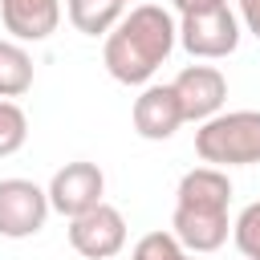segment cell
Wrapping results in <instances>:
<instances>
[{
  "instance_id": "6da1fadb",
  "label": "cell",
  "mask_w": 260,
  "mask_h": 260,
  "mask_svg": "<svg viewBox=\"0 0 260 260\" xmlns=\"http://www.w3.org/2000/svg\"><path fill=\"white\" fill-rule=\"evenodd\" d=\"M175 41H179V24L171 20L167 8H158V4H134L106 32L102 61H106V69H110L114 81H122V85H150L154 69L171 57Z\"/></svg>"
},
{
  "instance_id": "7a4b0ae2",
  "label": "cell",
  "mask_w": 260,
  "mask_h": 260,
  "mask_svg": "<svg viewBox=\"0 0 260 260\" xmlns=\"http://www.w3.org/2000/svg\"><path fill=\"white\" fill-rule=\"evenodd\" d=\"M228 207H232V179L223 167H191L179 187H175V215H171V232L179 236V244L195 256L203 252H219L228 244Z\"/></svg>"
},
{
  "instance_id": "3957f363",
  "label": "cell",
  "mask_w": 260,
  "mask_h": 260,
  "mask_svg": "<svg viewBox=\"0 0 260 260\" xmlns=\"http://www.w3.org/2000/svg\"><path fill=\"white\" fill-rule=\"evenodd\" d=\"M195 154L207 167H252L260 162V110H228L195 130Z\"/></svg>"
},
{
  "instance_id": "277c9868",
  "label": "cell",
  "mask_w": 260,
  "mask_h": 260,
  "mask_svg": "<svg viewBox=\"0 0 260 260\" xmlns=\"http://www.w3.org/2000/svg\"><path fill=\"white\" fill-rule=\"evenodd\" d=\"M179 45L191 57H199V61L232 57L236 45H240V16L228 4L223 8H211V12H191L179 24Z\"/></svg>"
},
{
  "instance_id": "5b68a950",
  "label": "cell",
  "mask_w": 260,
  "mask_h": 260,
  "mask_svg": "<svg viewBox=\"0 0 260 260\" xmlns=\"http://www.w3.org/2000/svg\"><path fill=\"white\" fill-rule=\"evenodd\" d=\"M69 244L85 260H114L126 248V219H122V211L102 199L98 207L73 215L69 219Z\"/></svg>"
},
{
  "instance_id": "8992f818",
  "label": "cell",
  "mask_w": 260,
  "mask_h": 260,
  "mask_svg": "<svg viewBox=\"0 0 260 260\" xmlns=\"http://www.w3.org/2000/svg\"><path fill=\"white\" fill-rule=\"evenodd\" d=\"M49 191H41L32 179H0V236L4 240H28L49 219Z\"/></svg>"
},
{
  "instance_id": "52a82bcc",
  "label": "cell",
  "mask_w": 260,
  "mask_h": 260,
  "mask_svg": "<svg viewBox=\"0 0 260 260\" xmlns=\"http://www.w3.org/2000/svg\"><path fill=\"white\" fill-rule=\"evenodd\" d=\"M102 195H106V175H102L98 162H85V158L65 162V167L49 179V207H53L57 215H65V219L98 207Z\"/></svg>"
},
{
  "instance_id": "ba28073f",
  "label": "cell",
  "mask_w": 260,
  "mask_h": 260,
  "mask_svg": "<svg viewBox=\"0 0 260 260\" xmlns=\"http://www.w3.org/2000/svg\"><path fill=\"white\" fill-rule=\"evenodd\" d=\"M171 85H175V98H179L187 122H207L228 102V77L215 65H187Z\"/></svg>"
},
{
  "instance_id": "9c48e42d",
  "label": "cell",
  "mask_w": 260,
  "mask_h": 260,
  "mask_svg": "<svg viewBox=\"0 0 260 260\" xmlns=\"http://www.w3.org/2000/svg\"><path fill=\"white\" fill-rule=\"evenodd\" d=\"M134 130L138 138L146 142H167L187 118H183V106L175 98V85H142V93L134 98Z\"/></svg>"
},
{
  "instance_id": "30bf717a",
  "label": "cell",
  "mask_w": 260,
  "mask_h": 260,
  "mask_svg": "<svg viewBox=\"0 0 260 260\" xmlns=\"http://www.w3.org/2000/svg\"><path fill=\"white\" fill-rule=\"evenodd\" d=\"M0 20L16 41H49L61 24V0H0Z\"/></svg>"
},
{
  "instance_id": "8fae6325",
  "label": "cell",
  "mask_w": 260,
  "mask_h": 260,
  "mask_svg": "<svg viewBox=\"0 0 260 260\" xmlns=\"http://www.w3.org/2000/svg\"><path fill=\"white\" fill-rule=\"evenodd\" d=\"M122 8H126V0H65V12L73 20V28L85 32V37H106L126 16Z\"/></svg>"
},
{
  "instance_id": "7c38bea8",
  "label": "cell",
  "mask_w": 260,
  "mask_h": 260,
  "mask_svg": "<svg viewBox=\"0 0 260 260\" xmlns=\"http://www.w3.org/2000/svg\"><path fill=\"white\" fill-rule=\"evenodd\" d=\"M32 89V57L20 41H0V98H20Z\"/></svg>"
},
{
  "instance_id": "4fadbf2b",
  "label": "cell",
  "mask_w": 260,
  "mask_h": 260,
  "mask_svg": "<svg viewBox=\"0 0 260 260\" xmlns=\"http://www.w3.org/2000/svg\"><path fill=\"white\" fill-rule=\"evenodd\" d=\"M28 138V118L12 98H0V158L16 154Z\"/></svg>"
},
{
  "instance_id": "5bb4252c",
  "label": "cell",
  "mask_w": 260,
  "mask_h": 260,
  "mask_svg": "<svg viewBox=\"0 0 260 260\" xmlns=\"http://www.w3.org/2000/svg\"><path fill=\"white\" fill-rule=\"evenodd\" d=\"M183 256H187V248L179 244L175 232H146L130 252V260H183Z\"/></svg>"
},
{
  "instance_id": "9a60e30c",
  "label": "cell",
  "mask_w": 260,
  "mask_h": 260,
  "mask_svg": "<svg viewBox=\"0 0 260 260\" xmlns=\"http://www.w3.org/2000/svg\"><path fill=\"white\" fill-rule=\"evenodd\" d=\"M232 236H236V248H240L248 260H260V199L248 203V207L236 215Z\"/></svg>"
},
{
  "instance_id": "2e32d148",
  "label": "cell",
  "mask_w": 260,
  "mask_h": 260,
  "mask_svg": "<svg viewBox=\"0 0 260 260\" xmlns=\"http://www.w3.org/2000/svg\"><path fill=\"white\" fill-rule=\"evenodd\" d=\"M240 20L252 37H260V0H240Z\"/></svg>"
},
{
  "instance_id": "e0dca14e",
  "label": "cell",
  "mask_w": 260,
  "mask_h": 260,
  "mask_svg": "<svg viewBox=\"0 0 260 260\" xmlns=\"http://www.w3.org/2000/svg\"><path fill=\"white\" fill-rule=\"evenodd\" d=\"M228 0H175L179 16H191V12H211V8H223Z\"/></svg>"
},
{
  "instance_id": "ac0fdd59",
  "label": "cell",
  "mask_w": 260,
  "mask_h": 260,
  "mask_svg": "<svg viewBox=\"0 0 260 260\" xmlns=\"http://www.w3.org/2000/svg\"><path fill=\"white\" fill-rule=\"evenodd\" d=\"M183 260H195V252H187V256H183Z\"/></svg>"
},
{
  "instance_id": "d6986e66",
  "label": "cell",
  "mask_w": 260,
  "mask_h": 260,
  "mask_svg": "<svg viewBox=\"0 0 260 260\" xmlns=\"http://www.w3.org/2000/svg\"><path fill=\"white\" fill-rule=\"evenodd\" d=\"M126 4H130V0H126Z\"/></svg>"
}]
</instances>
